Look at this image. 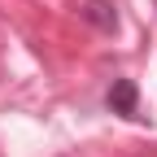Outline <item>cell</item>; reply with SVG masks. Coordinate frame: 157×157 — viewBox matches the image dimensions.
I'll use <instances>...</instances> for the list:
<instances>
[{
	"label": "cell",
	"mask_w": 157,
	"mask_h": 157,
	"mask_svg": "<svg viewBox=\"0 0 157 157\" xmlns=\"http://www.w3.org/2000/svg\"><path fill=\"white\" fill-rule=\"evenodd\" d=\"M78 13H83V22L101 26L105 35L118 31V9H113V0H83V5H78Z\"/></svg>",
	"instance_id": "cell-2"
},
{
	"label": "cell",
	"mask_w": 157,
	"mask_h": 157,
	"mask_svg": "<svg viewBox=\"0 0 157 157\" xmlns=\"http://www.w3.org/2000/svg\"><path fill=\"white\" fill-rule=\"evenodd\" d=\"M105 105L113 113H122V118H140V87H135V78H113Z\"/></svg>",
	"instance_id": "cell-1"
}]
</instances>
